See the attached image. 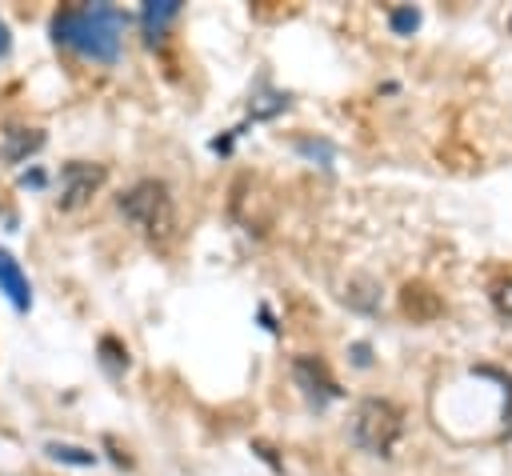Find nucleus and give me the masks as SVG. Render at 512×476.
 <instances>
[{
  "instance_id": "14",
  "label": "nucleus",
  "mask_w": 512,
  "mask_h": 476,
  "mask_svg": "<svg viewBox=\"0 0 512 476\" xmlns=\"http://www.w3.org/2000/svg\"><path fill=\"white\" fill-rule=\"evenodd\" d=\"M248 108H252V120H268V116H276V112L288 108V96L284 92H268V96H256Z\"/></svg>"
},
{
  "instance_id": "12",
  "label": "nucleus",
  "mask_w": 512,
  "mask_h": 476,
  "mask_svg": "<svg viewBox=\"0 0 512 476\" xmlns=\"http://www.w3.org/2000/svg\"><path fill=\"white\" fill-rule=\"evenodd\" d=\"M420 20H424V16H420L416 4H396V8L388 12V28H392L396 36H412V32L420 28Z\"/></svg>"
},
{
  "instance_id": "20",
  "label": "nucleus",
  "mask_w": 512,
  "mask_h": 476,
  "mask_svg": "<svg viewBox=\"0 0 512 476\" xmlns=\"http://www.w3.org/2000/svg\"><path fill=\"white\" fill-rule=\"evenodd\" d=\"M508 32H512V16H508Z\"/></svg>"
},
{
  "instance_id": "5",
  "label": "nucleus",
  "mask_w": 512,
  "mask_h": 476,
  "mask_svg": "<svg viewBox=\"0 0 512 476\" xmlns=\"http://www.w3.org/2000/svg\"><path fill=\"white\" fill-rule=\"evenodd\" d=\"M292 380H296V388L304 392V400H308L316 412L344 396V388L332 380V372H328V364H324L320 356H296V360H292Z\"/></svg>"
},
{
  "instance_id": "11",
  "label": "nucleus",
  "mask_w": 512,
  "mask_h": 476,
  "mask_svg": "<svg viewBox=\"0 0 512 476\" xmlns=\"http://www.w3.org/2000/svg\"><path fill=\"white\" fill-rule=\"evenodd\" d=\"M44 452L60 464H72V468H92L96 464V452L92 448H80V444H64V440H48Z\"/></svg>"
},
{
  "instance_id": "3",
  "label": "nucleus",
  "mask_w": 512,
  "mask_h": 476,
  "mask_svg": "<svg viewBox=\"0 0 512 476\" xmlns=\"http://www.w3.org/2000/svg\"><path fill=\"white\" fill-rule=\"evenodd\" d=\"M348 436L356 448H364L368 456H380L388 460L404 436V412L384 400V396H364L348 420Z\"/></svg>"
},
{
  "instance_id": "8",
  "label": "nucleus",
  "mask_w": 512,
  "mask_h": 476,
  "mask_svg": "<svg viewBox=\"0 0 512 476\" xmlns=\"http://www.w3.org/2000/svg\"><path fill=\"white\" fill-rule=\"evenodd\" d=\"M180 0H148L144 8H140V28H144V40L148 44H156V40H164V32H168V24L180 16Z\"/></svg>"
},
{
  "instance_id": "17",
  "label": "nucleus",
  "mask_w": 512,
  "mask_h": 476,
  "mask_svg": "<svg viewBox=\"0 0 512 476\" xmlns=\"http://www.w3.org/2000/svg\"><path fill=\"white\" fill-rule=\"evenodd\" d=\"M504 392H508V400H504V432L512 436V376H504Z\"/></svg>"
},
{
  "instance_id": "10",
  "label": "nucleus",
  "mask_w": 512,
  "mask_h": 476,
  "mask_svg": "<svg viewBox=\"0 0 512 476\" xmlns=\"http://www.w3.org/2000/svg\"><path fill=\"white\" fill-rule=\"evenodd\" d=\"M344 300H348L352 308H360V312H376V304H380V284H376L372 276H356V280L348 284Z\"/></svg>"
},
{
  "instance_id": "2",
  "label": "nucleus",
  "mask_w": 512,
  "mask_h": 476,
  "mask_svg": "<svg viewBox=\"0 0 512 476\" xmlns=\"http://www.w3.org/2000/svg\"><path fill=\"white\" fill-rule=\"evenodd\" d=\"M116 208H120V216H124L132 228H140V232H144L148 240H156V244L172 240V232H176V204H172V192H168V184L156 180V176H144V180H136L132 188H124V192L116 196Z\"/></svg>"
},
{
  "instance_id": "18",
  "label": "nucleus",
  "mask_w": 512,
  "mask_h": 476,
  "mask_svg": "<svg viewBox=\"0 0 512 476\" xmlns=\"http://www.w3.org/2000/svg\"><path fill=\"white\" fill-rule=\"evenodd\" d=\"M20 184H24V188H28V184H32V188H40V184H44V172H40V168H32V172H20Z\"/></svg>"
},
{
  "instance_id": "7",
  "label": "nucleus",
  "mask_w": 512,
  "mask_h": 476,
  "mask_svg": "<svg viewBox=\"0 0 512 476\" xmlns=\"http://www.w3.org/2000/svg\"><path fill=\"white\" fill-rule=\"evenodd\" d=\"M0 292L8 296V304H12L16 312H28V308H32V288H28V276H24L20 260H16L8 248H0Z\"/></svg>"
},
{
  "instance_id": "1",
  "label": "nucleus",
  "mask_w": 512,
  "mask_h": 476,
  "mask_svg": "<svg viewBox=\"0 0 512 476\" xmlns=\"http://www.w3.org/2000/svg\"><path fill=\"white\" fill-rule=\"evenodd\" d=\"M128 16L116 4H64L52 12V40L84 60L116 64Z\"/></svg>"
},
{
  "instance_id": "15",
  "label": "nucleus",
  "mask_w": 512,
  "mask_h": 476,
  "mask_svg": "<svg viewBox=\"0 0 512 476\" xmlns=\"http://www.w3.org/2000/svg\"><path fill=\"white\" fill-rule=\"evenodd\" d=\"M492 304H496V312H500V316H512V280L492 288Z\"/></svg>"
},
{
  "instance_id": "19",
  "label": "nucleus",
  "mask_w": 512,
  "mask_h": 476,
  "mask_svg": "<svg viewBox=\"0 0 512 476\" xmlns=\"http://www.w3.org/2000/svg\"><path fill=\"white\" fill-rule=\"evenodd\" d=\"M8 48H12V32H8V24L0 20V56H8Z\"/></svg>"
},
{
  "instance_id": "4",
  "label": "nucleus",
  "mask_w": 512,
  "mask_h": 476,
  "mask_svg": "<svg viewBox=\"0 0 512 476\" xmlns=\"http://www.w3.org/2000/svg\"><path fill=\"white\" fill-rule=\"evenodd\" d=\"M104 180H108V168L96 164V160H68V164H60V172H56V208L60 212L84 208L104 188Z\"/></svg>"
},
{
  "instance_id": "16",
  "label": "nucleus",
  "mask_w": 512,
  "mask_h": 476,
  "mask_svg": "<svg viewBox=\"0 0 512 476\" xmlns=\"http://www.w3.org/2000/svg\"><path fill=\"white\" fill-rule=\"evenodd\" d=\"M348 356H352V364H356V368H368V364H372V344L356 340V344L348 348Z\"/></svg>"
},
{
  "instance_id": "9",
  "label": "nucleus",
  "mask_w": 512,
  "mask_h": 476,
  "mask_svg": "<svg viewBox=\"0 0 512 476\" xmlns=\"http://www.w3.org/2000/svg\"><path fill=\"white\" fill-rule=\"evenodd\" d=\"M96 356H100V368H104L112 380H120V376L128 372V364H132L128 348H124L116 336H100V344H96Z\"/></svg>"
},
{
  "instance_id": "6",
  "label": "nucleus",
  "mask_w": 512,
  "mask_h": 476,
  "mask_svg": "<svg viewBox=\"0 0 512 476\" xmlns=\"http://www.w3.org/2000/svg\"><path fill=\"white\" fill-rule=\"evenodd\" d=\"M44 148V132L28 128V124H8L0 132V160L4 164H24L28 156H36Z\"/></svg>"
},
{
  "instance_id": "13",
  "label": "nucleus",
  "mask_w": 512,
  "mask_h": 476,
  "mask_svg": "<svg viewBox=\"0 0 512 476\" xmlns=\"http://www.w3.org/2000/svg\"><path fill=\"white\" fill-rule=\"evenodd\" d=\"M296 152H304V156L316 160L320 168H332V156H336V148H332L328 140H308V136L296 140Z\"/></svg>"
}]
</instances>
